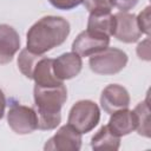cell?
Here are the masks:
<instances>
[{
    "instance_id": "obj_1",
    "label": "cell",
    "mask_w": 151,
    "mask_h": 151,
    "mask_svg": "<svg viewBox=\"0 0 151 151\" xmlns=\"http://www.w3.org/2000/svg\"><path fill=\"white\" fill-rule=\"evenodd\" d=\"M70 31V22L63 17H42L28 29L26 34V48L35 54H44L60 46L67 39Z\"/></svg>"
},
{
    "instance_id": "obj_2",
    "label": "cell",
    "mask_w": 151,
    "mask_h": 151,
    "mask_svg": "<svg viewBox=\"0 0 151 151\" xmlns=\"http://www.w3.org/2000/svg\"><path fill=\"white\" fill-rule=\"evenodd\" d=\"M34 106L38 118V129L50 131L61 122V107L67 99V90L64 84L59 86L41 87L34 85Z\"/></svg>"
},
{
    "instance_id": "obj_3",
    "label": "cell",
    "mask_w": 151,
    "mask_h": 151,
    "mask_svg": "<svg viewBox=\"0 0 151 151\" xmlns=\"http://www.w3.org/2000/svg\"><path fill=\"white\" fill-rule=\"evenodd\" d=\"M99 120V106L92 100L84 99L73 104L68 113L67 124L83 134L92 131L98 125Z\"/></svg>"
},
{
    "instance_id": "obj_4",
    "label": "cell",
    "mask_w": 151,
    "mask_h": 151,
    "mask_svg": "<svg viewBox=\"0 0 151 151\" xmlns=\"http://www.w3.org/2000/svg\"><path fill=\"white\" fill-rule=\"evenodd\" d=\"M127 54L116 47H106L105 50L90 57L88 65L92 72L101 76H112L119 73L127 64Z\"/></svg>"
},
{
    "instance_id": "obj_5",
    "label": "cell",
    "mask_w": 151,
    "mask_h": 151,
    "mask_svg": "<svg viewBox=\"0 0 151 151\" xmlns=\"http://www.w3.org/2000/svg\"><path fill=\"white\" fill-rule=\"evenodd\" d=\"M7 123L17 134H28L38 129L35 110L18 103L11 105L7 113Z\"/></svg>"
},
{
    "instance_id": "obj_6",
    "label": "cell",
    "mask_w": 151,
    "mask_h": 151,
    "mask_svg": "<svg viewBox=\"0 0 151 151\" xmlns=\"http://www.w3.org/2000/svg\"><path fill=\"white\" fill-rule=\"evenodd\" d=\"M110 37L98 34L88 29L80 32L72 42V52L80 57H91L109 47Z\"/></svg>"
},
{
    "instance_id": "obj_7",
    "label": "cell",
    "mask_w": 151,
    "mask_h": 151,
    "mask_svg": "<svg viewBox=\"0 0 151 151\" xmlns=\"http://www.w3.org/2000/svg\"><path fill=\"white\" fill-rule=\"evenodd\" d=\"M81 133L71 125L61 126L57 133L44 145L46 151H79L81 147Z\"/></svg>"
},
{
    "instance_id": "obj_8",
    "label": "cell",
    "mask_w": 151,
    "mask_h": 151,
    "mask_svg": "<svg viewBox=\"0 0 151 151\" xmlns=\"http://www.w3.org/2000/svg\"><path fill=\"white\" fill-rule=\"evenodd\" d=\"M142 32L137 24L134 14L126 12H118L114 14V32L113 37L125 44H132L139 40Z\"/></svg>"
},
{
    "instance_id": "obj_9",
    "label": "cell",
    "mask_w": 151,
    "mask_h": 151,
    "mask_svg": "<svg viewBox=\"0 0 151 151\" xmlns=\"http://www.w3.org/2000/svg\"><path fill=\"white\" fill-rule=\"evenodd\" d=\"M100 105L101 109L112 114L113 112L123 109H129L130 106V94L127 90L118 84L107 85L100 96Z\"/></svg>"
},
{
    "instance_id": "obj_10",
    "label": "cell",
    "mask_w": 151,
    "mask_h": 151,
    "mask_svg": "<svg viewBox=\"0 0 151 151\" xmlns=\"http://www.w3.org/2000/svg\"><path fill=\"white\" fill-rule=\"evenodd\" d=\"M83 67L81 57L74 52H67L59 55L57 59H53L52 68L54 76L64 81L77 77Z\"/></svg>"
},
{
    "instance_id": "obj_11",
    "label": "cell",
    "mask_w": 151,
    "mask_h": 151,
    "mask_svg": "<svg viewBox=\"0 0 151 151\" xmlns=\"http://www.w3.org/2000/svg\"><path fill=\"white\" fill-rule=\"evenodd\" d=\"M20 48V37L9 25L0 24V65L12 61Z\"/></svg>"
},
{
    "instance_id": "obj_12",
    "label": "cell",
    "mask_w": 151,
    "mask_h": 151,
    "mask_svg": "<svg viewBox=\"0 0 151 151\" xmlns=\"http://www.w3.org/2000/svg\"><path fill=\"white\" fill-rule=\"evenodd\" d=\"M107 127L112 133L118 137L126 136L136 130V118L133 111L129 109H123L113 112L107 123Z\"/></svg>"
},
{
    "instance_id": "obj_13",
    "label": "cell",
    "mask_w": 151,
    "mask_h": 151,
    "mask_svg": "<svg viewBox=\"0 0 151 151\" xmlns=\"http://www.w3.org/2000/svg\"><path fill=\"white\" fill-rule=\"evenodd\" d=\"M52 64H53V59L44 55L37 63L33 71V76H32V79L34 80L37 86L50 87V86H59L64 84L61 80H59L54 76Z\"/></svg>"
},
{
    "instance_id": "obj_14",
    "label": "cell",
    "mask_w": 151,
    "mask_h": 151,
    "mask_svg": "<svg viewBox=\"0 0 151 151\" xmlns=\"http://www.w3.org/2000/svg\"><path fill=\"white\" fill-rule=\"evenodd\" d=\"M87 29L98 34L107 37L113 35L114 32V14L111 12H96L90 13L87 21Z\"/></svg>"
},
{
    "instance_id": "obj_15",
    "label": "cell",
    "mask_w": 151,
    "mask_h": 151,
    "mask_svg": "<svg viewBox=\"0 0 151 151\" xmlns=\"http://www.w3.org/2000/svg\"><path fill=\"white\" fill-rule=\"evenodd\" d=\"M120 146V137L110 131L107 125L101 126L91 138V147L93 150H118Z\"/></svg>"
},
{
    "instance_id": "obj_16",
    "label": "cell",
    "mask_w": 151,
    "mask_h": 151,
    "mask_svg": "<svg viewBox=\"0 0 151 151\" xmlns=\"http://www.w3.org/2000/svg\"><path fill=\"white\" fill-rule=\"evenodd\" d=\"M133 114L136 118V130L138 134L150 138L151 136V123H150V106L149 98L144 101L138 103V105L133 110Z\"/></svg>"
},
{
    "instance_id": "obj_17",
    "label": "cell",
    "mask_w": 151,
    "mask_h": 151,
    "mask_svg": "<svg viewBox=\"0 0 151 151\" xmlns=\"http://www.w3.org/2000/svg\"><path fill=\"white\" fill-rule=\"evenodd\" d=\"M41 57H42V54H35V53L28 51L27 48L21 50L19 53V57H18V67H19L20 72L26 78L32 79L34 67Z\"/></svg>"
},
{
    "instance_id": "obj_18",
    "label": "cell",
    "mask_w": 151,
    "mask_h": 151,
    "mask_svg": "<svg viewBox=\"0 0 151 151\" xmlns=\"http://www.w3.org/2000/svg\"><path fill=\"white\" fill-rule=\"evenodd\" d=\"M83 4L90 13L111 12V9H112V6L109 0H84Z\"/></svg>"
},
{
    "instance_id": "obj_19",
    "label": "cell",
    "mask_w": 151,
    "mask_h": 151,
    "mask_svg": "<svg viewBox=\"0 0 151 151\" xmlns=\"http://www.w3.org/2000/svg\"><path fill=\"white\" fill-rule=\"evenodd\" d=\"M136 18H137V24H138L140 32L149 35L150 33V6L145 7Z\"/></svg>"
},
{
    "instance_id": "obj_20",
    "label": "cell",
    "mask_w": 151,
    "mask_h": 151,
    "mask_svg": "<svg viewBox=\"0 0 151 151\" xmlns=\"http://www.w3.org/2000/svg\"><path fill=\"white\" fill-rule=\"evenodd\" d=\"M48 1L57 9L70 11V9L78 7L79 5H81L84 0H48Z\"/></svg>"
},
{
    "instance_id": "obj_21",
    "label": "cell",
    "mask_w": 151,
    "mask_h": 151,
    "mask_svg": "<svg viewBox=\"0 0 151 151\" xmlns=\"http://www.w3.org/2000/svg\"><path fill=\"white\" fill-rule=\"evenodd\" d=\"M112 7L119 9V12H127L132 9L139 0H109Z\"/></svg>"
},
{
    "instance_id": "obj_22",
    "label": "cell",
    "mask_w": 151,
    "mask_h": 151,
    "mask_svg": "<svg viewBox=\"0 0 151 151\" xmlns=\"http://www.w3.org/2000/svg\"><path fill=\"white\" fill-rule=\"evenodd\" d=\"M149 39H145L144 41L139 42L137 46V54L140 59L150 60V47H149Z\"/></svg>"
},
{
    "instance_id": "obj_23",
    "label": "cell",
    "mask_w": 151,
    "mask_h": 151,
    "mask_svg": "<svg viewBox=\"0 0 151 151\" xmlns=\"http://www.w3.org/2000/svg\"><path fill=\"white\" fill-rule=\"evenodd\" d=\"M5 109H6V98H5L4 92L0 90V119L5 114Z\"/></svg>"
}]
</instances>
